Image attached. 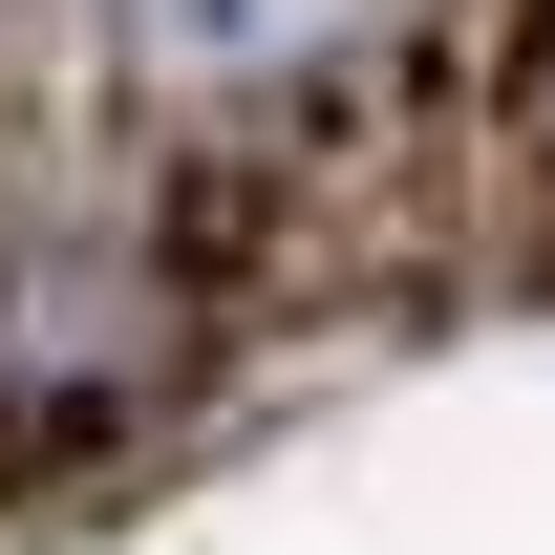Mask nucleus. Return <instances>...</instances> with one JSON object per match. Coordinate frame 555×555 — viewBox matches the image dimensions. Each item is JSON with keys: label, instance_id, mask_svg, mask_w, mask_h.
I'll return each instance as SVG.
<instances>
[{"label": "nucleus", "instance_id": "obj_1", "mask_svg": "<svg viewBox=\"0 0 555 555\" xmlns=\"http://www.w3.org/2000/svg\"><path fill=\"white\" fill-rule=\"evenodd\" d=\"M363 0H129V65L150 86H278V65H321Z\"/></svg>", "mask_w": 555, "mask_h": 555}]
</instances>
